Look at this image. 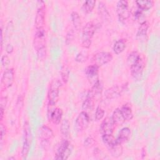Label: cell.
I'll return each instance as SVG.
<instances>
[{
    "label": "cell",
    "mask_w": 160,
    "mask_h": 160,
    "mask_svg": "<svg viewBox=\"0 0 160 160\" xmlns=\"http://www.w3.org/2000/svg\"><path fill=\"white\" fill-rule=\"evenodd\" d=\"M14 79V73L13 69H6L1 78V85L4 89H8L10 88L13 82Z\"/></svg>",
    "instance_id": "cell-13"
},
{
    "label": "cell",
    "mask_w": 160,
    "mask_h": 160,
    "mask_svg": "<svg viewBox=\"0 0 160 160\" xmlns=\"http://www.w3.org/2000/svg\"><path fill=\"white\" fill-rule=\"evenodd\" d=\"M50 120L54 124H59L62 119V110L61 108H54L52 111L49 114Z\"/></svg>",
    "instance_id": "cell-16"
},
{
    "label": "cell",
    "mask_w": 160,
    "mask_h": 160,
    "mask_svg": "<svg viewBox=\"0 0 160 160\" xmlns=\"http://www.w3.org/2000/svg\"><path fill=\"white\" fill-rule=\"evenodd\" d=\"M61 86L60 81L58 79H53L50 83L48 91V97L49 100V105L55 106L59 99V89Z\"/></svg>",
    "instance_id": "cell-3"
},
{
    "label": "cell",
    "mask_w": 160,
    "mask_h": 160,
    "mask_svg": "<svg viewBox=\"0 0 160 160\" xmlns=\"http://www.w3.org/2000/svg\"><path fill=\"white\" fill-rule=\"evenodd\" d=\"M14 50V48L12 46V45L11 44H7L6 47V51L8 54H11L12 52Z\"/></svg>",
    "instance_id": "cell-39"
},
{
    "label": "cell",
    "mask_w": 160,
    "mask_h": 160,
    "mask_svg": "<svg viewBox=\"0 0 160 160\" xmlns=\"http://www.w3.org/2000/svg\"><path fill=\"white\" fill-rule=\"evenodd\" d=\"M7 98L6 97H1L0 100V109L4 110L5 109L6 104H7Z\"/></svg>",
    "instance_id": "cell-38"
},
{
    "label": "cell",
    "mask_w": 160,
    "mask_h": 160,
    "mask_svg": "<svg viewBox=\"0 0 160 160\" xmlns=\"http://www.w3.org/2000/svg\"><path fill=\"white\" fill-rule=\"evenodd\" d=\"M142 11H141L140 9H139L138 8V9L136 11V12H135V13H134V18H135L136 19L139 18L141 17V14H142Z\"/></svg>",
    "instance_id": "cell-40"
},
{
    "label": "cell",
    "mask_w": 160,
    "mask_h": 160,
    "mask_svg": "<svg viewBox=\"0 0 160 160\" xmlns=\"http://www.w3.org/2000/svg\"><path fill=\"white\" fill-rule=\"evenodd\" d=\"M85 74L90 84L94 85L99 81V67L95 64H92L86 68Z\"/></svg>",
    "instance_id": "cell-11"
},
{
    "label": "cell",
    "mask_w": 160,
    "mask_h": 160,
    "mask_svg": "<svg viewBox=\"0 0 160 160\" xmlns=\"http://www.w3.org/2000/svg\"><path fill=\"white\" fill-rule=\"evenodd\" d=\"M33 44L36 51L38 58L39 60H43L46 54L45 31L44 28L36 29L34 38Z\"/></svg>",
    "instance_id": "cell-1"
},
{
    "label": "cell",
    "mask_w": 160,
    "mask_h": 160,
    "mask_svg": "<svg viewBox=\"0 0 160 160\" xmlns=\"http://www.w3.org/2000/svg\"><path fill=\"white\" fill-rule=\"evenodd\" d=\"M1 64L3 66H8L9 62H10V59L7 56V55H3L1 58Z\"/></svg>",
    "instance_id": "cell-37"
},
{
    "label": "cell",
    "mask_w": 160,
    "mask_h": 160,
    "mask_svg": "<svg viewBox=\"0 0 160 160\" xmlns=\"http://www.w3.org/2000/svg\"><path fill=\"white\" fill-rule=\"evenodd\" d=\"M39 136L41 141H49L53 137L52 129L47 126H42L40 128Z\"/></svg>",
    "instance_id": "cell-17"
},
{
    "label": "cell",
    "mask_w": 160,
    "mask_h": 160,
    "mask_svg": "<svg viewBox=\"0 0 160 160\" xmlns=\"http://www.w3.org/2000/svg\"><path fill=\"white\" fill-rule=\"evenodd\" d=\"M131 133V131L129 128H127V127L123 128L119 132L118 136L116 140L121 144L126 142L129 139Z\"/></svg>",
    "instance_id": "cell-18"
},
{
    "label": "cell",
    "mask_w": 160,
    "mask_h": 160,
    "mask_svg": "<svg viewBox=\"0 0 160 160\" xmlns=\"http://www.w3.org/2000/svg\"><path fill=\"white\" fill-rule=\"evenodd\" d=\"M89 57V53L87 51H81V52H79L76 56L75 58V61L80 62V63H82L86 62Z\"/></svg>",
    "instance_id": "cell-30"
},
{
    "label": "cell",
    "mask_w": 160,
    "mask_h": 160,
    "mask_svg": "<svg viewBox=\"0 0 160 160\" xmlns=\"http://www.w3.org/2000/svg\"><path fill=\"white\" fill-rule=\"evenodd\" d=\"M121 144H122L116 140L113 144L108 146L109 151L112 157L117 158L121 156L122 153V147Z\"/></svg>",
    "instance_id": "cell-15"
},
{
    "label": "cell",
    "mask_w": 160,
    "mask_h": 160,
    "mask_svg": "<svg viewBox=\"0 0 160 160\" xmlns=\"http://www.w3.org/2000/svg\"><path fill=\"white\" fill-rule=\"evenodd\" d=\"M69 129H70V124L69 122L68 119H64L62 122L60 127V131L62 136L66 137L68 136L69 133Z\"/></svg>",
    "instance_id": "cell-28"
},
{
    "label": "cell",
    "mask_w": 160,
    "mask_h": 160,
    "mask_svg": "<svg viewBox=\"0 0 160 160\" xmlns=\"http://www.w3.org/2000/svg\"><path fill=\"white\" fill-rule=\"evenodd\" d=\"M32 140V134L31 128L28 122H26L24 126V141L22 148L21 154L23 158H26L29 153Z\"/></svg>",
    "instance_id": "cell-4"
},
{
    "label": "cell",
    "mask_w": 160,
    "mask_h": 160,
    "mask_svg": "<svg viewBox=\"0 0 160 160\" xmlns=\"http://www.w3.org/2000/svg\"><path fill=\"white\" fill-rule=\"evenodd\" d=\"M114 128V124L111 117H106L102 122L99 131L102 135L112 134Z\"/></svg>",
    "instance_id": "cell-14"
},
{
    "label": "cell",
    "mask_w": 160,
    "mask_h": 160,
    "mask_svg": "<svg viewBox=\"0 0 160 160\" xmlns=\"http://www.w3.org/2000/svg\"><path fill=\"white\" fill-rule=\"evenodd\" d=\"M74 38V31L72 29H69L66 36V44L67 45L70 44Z\"/></svg>",
    "instance_id": "cell-33"
},
{
    "label": "cell",
    "mask_w": 160,
    "mask_h": 160,
    "mask_svg": "<svg viewBox=\"0 0 160 160\" xmlns=\"http://www.w3.org/2000/svg\"><path fill=\"white\" fill-rule=\"evenodd\" d=\"M96 31V25L92 22H88L83 27L82 31V46L89 48L91 44V39Z\"/></svg>",
    "instance_id": "cell-2"
},
{
    "label": "cell",
    "mask_w": 160,
    "mask_h": 160,
    "mask_svg": "<svg viewBox=\"0 0 160 160\" xmlns=\"http://www.w3.org/2000/svg\"><path fill=\"white\" fill-rule=\"evenodd\" d=\"M126 87H127L126 84H124L121 86H112L105 91V93H104L105 97L109 99L117 98L121 95L122 92L124 91H125V89H126Z\"/></svg>",
    "instance_id": "cell-12"
},
{
    "label": "cell",
    "mask_w": 160,
    "mask_h": 160,
    "mask_svg": "<svg viewBox=\"0 0 160 160\" xmlns=\"http://www.w3.org/2000/svg\"><path fill=\"white\" fill-rule=\"evenodd\" d=\"M104 116V111L101 107H98L95 112V119L99 121L102 119Z\"/></svg>",
    "instance_id": "cell-34"
},
{
    "label": "cell",
    "mask_w": 160,
    "mask_h": 160,
    "mask_svg": "<svg viewBox=\"0 0 160 160\" xmlns=\"http://www.w3.org/2000/svg\"><path fill=\"white\" fill-rule=\"evenodd\" d=\"M121 112L125 121H130L133 118V113L131 108L128 104H124L120 109Z\"/></svg>",
    "instance_id": "cell-22"
},
{
    "label": "cell",
    "mask_w": 160,
    "mask_h": 160,
    "mask_svg": "<svg viewBox=\"0 0 160 160\" xmlns=\"http://www.w3.org/2000/svg\"><path fill=\"white\" fill-rule=\"evenodd\" d=\"M138 8L141 11H148L153 6L154 2L151 0H138L136 1Z\"/></svg>",
    "instance_id": "cell-21"
},
{
    "label": "cell",
    "mask_w": 160,
    "mask_h": 160,
    "mask_svg": "<svg viewBox=\"0 0 160 160\" xmlns=\"http://www.w3.org/2000/svg\"><path fill=\"white\" fill-rule=\"evenodd\" d=\"M98 13L103 20H108L109 18V13L106 6L102 2H99L98 4Z\"/></svg>",
    "instance_id": "cell-23"
},
{
    "label": "cell",
    "mask_w": 160,
    "mask_h": 160,
    "mask_svg": "<svg viewBox=\"0 0 160 160\" xmlns=\"http://www.w3.org/2000/svg\"><path fill=\"white\" fill-rule=\"evenodd\" d=\"M112 59V55L109 52H99L94 54L92 58V64H95L99 68L108 64Z\"/></svg>",
    "instance_id": "cell-7"
},
{
    "label": "cell",
    "mask_w": 160,
    "mask_h": 160,
    "mask_svg": "<svg viewBox=\"0 0 160 160\" xmlns=\"http://www.w3.org/2000/svg\"><path fill=\"white\" fill-rule=\"evenodd\" d=\"M38 8L35 17V27L36 29L44 28L45 22V4L42 1H38Z\"/></svg>",
    "instance_id": "cell-6"
},
{
    "label": "cell",
    "mask_w": 160,
    "mask_h": 160,
    "mask_svg": "<svg viewBox=\"0 0 160 160\" xmlns=\"http://www.w3.org/2000/svg\"><path fill=\"white\" fill-rule=\"evenodd\" d=\"M96 2L94 0L86 1L82 6V10L86 14H89L91 12L95 7Z\"/></svg>",
    "instance_id": "cell-24"
},
{
    "label": "cell",
    "mask_w": 160,
    "mask_h": 160,
    "mask_svg": "<svg viewBox=\"0 0 160 160\" xmlns=\"http://www.w3.org/2000/svg\"><path fill=\"white\" fill-rule=\"evenodd\" d=\"M111 118L114 125L120 126L125 122V119L121 112L120 109L119 108H117L114 111Z\"/></svg>",
    "instance_id": "cell-19"
},
{
    "label": "cell",
    "mask_w": 160,
    "mask_h": 160,
    "mask_svg": "<svg viewBox=\"0 0 160 160\" xmlns=\"http://www.w3.org/2000/svg\"><path fill=\"white\" fill-rule=\"evenodd\" d=\"M94 98L88 94L87 98L85 99V101L82 103V109L83 111H85L87 112L88 111H91L94 106Z\"/></svg>",
    "instance_id": "cell-26"
},
{
    "label": "cell",
    "mask_w": 160,
    "mask_h": 160,
    "mask_svg": "<svg viewBox=\"0 0 160 160\" xmlns=\"http://www.w3.org/2000/svg\"><path fill=\"white\" fill-rule=\"evenodd\" d=\"M61 79L64 83H67L69 80V71L68 68L66 66H63L61 71Z\"/></svg>",
    "instance_id": "cell-31"
},
{
    "label": "cell",
    "mask_w": 160,
    "mask_h": 160,
    "mask_svg": "<svg viewBox=\"0 0 160 160\" xmlns=\"http://www.w3.org/2000/svg\"><path fill=\"white\" fill-rule=\"evenodd\" d=\"M139 58H140V55L138 54V52L137 51H132V52H131L128 55V58H127L128 64L129 66H132L133 64H134L138 60V59Z\"/></svg>",
    "instance_id": "cell-29"
},
{
    "label": "cell",
    "mask_w": 160,
    "mask_h": 160,
    "mask_svg": "<svg viewBox=\"0 0 160 160\" xmlns=\"http://www.w3.org/2000/svg\"><path fill=\"white\" fill-rule=\"evenodd\" d=\"M126 48V43L123 39H119L113 46V51L116 54H119L124 51Z\"/></svg>",
    "instance_id": "cell-25"
},
{
    "label": "cell",
    "mask_w": 160,
    "mask_h": 160,
    "mask_svg": "<svg viewBox=\"0 0 160 160\" xmlns=\"http://www.w3.org/2000/svg\"><path fill=\"white\" fill-rule=\"evenodd\" d=\"M116 12L119 21H124L130 16L128 2L126 1H119L116 5Z\"/></svg>",
    "instance_id": "cell-9"
},
{
    "label": "cell",
    "mask_w": 160,
    "mask_h": 160,
    "mask_svg": "<svg viewBox=\"0 0 160 160\" xmlns=\"http://www.w3.org/2000/svg\"><path fill=\"white\" fill-rule=\"evenodd\" d=\"M102 139L107 147L113 144L116 141V139H115L112 134L102 135Z\"/></svg>",
    "instance_id": "cell-32"
},
{
    "label": "cell",
    "mask_w": 160,
    "mask_h": 160,
    "mask_svg": "<svg viewBox=\"0 0 160 160\" xmlns=\"http://www.w3.org/2000/svg\"><path fill=\"white\" fill-rule=\"evenodd\" d=\"M149 28V24L147 21L142 22L138 30L137 34H136V38L139 40H142L145 38V37L147 35L148 29Z\"/></svg>",
    "instance_id": "cell-20"
},
{
    "label": "cell",
    "mask_w": 160,
    "mask_h": 160,
    "mask_svg": "<svg viewBox=\"0 0 160 160\" xmlns=\"http://www.w3.org/2000/svg\"><path fill=\"white\" fill-rule=\"evenodd\" d=\"M94 143H95L94 139L92 137L89 136V137L86 138V139L84 140V145L86 148H91L94 144Z\"/></svg>",
    "instance_id": "cell-36"
},
{
    "label": "cell",
    "mask_w": 160,
    "mask_h": 160,
    "mask_svg": "<svg viewBox=\"0 0 160 160\" xmlns=\"http://www.w3.org/2000/svg\"><path fill=\"white\" fill-rule=\"evenodd\" d=\"M89 116L85 111L81 112L77 116L75 121V128L78 132L85 130L89 123Z\"/></svg>",
    "instance_id": "cell-8"
},
{
    "label": "cell",
    "mask_w": 160,
    "mask_h": 160,
    "mask_svg": "<svg viewBox=\"0 0 160 160\" xmlns=\"http://www.w3.org/2000/svg\"><path fill=\"white\" fill-rule=\"evenodd\" d=\"M2 44H3V34H2V28H1V49L2 48Z\"/></svg>",
    "instance_id": "cell-41"
},
{
    "label": "cell",
    "mask_w": 160,
    "mask_h": 160,
    "mask_svg": "<svg viewBox=\"0 0 160 160\" xmlns=\"http://www.w3.org/2000/svg\"><path fill=\"white\" fill-rule=\"evenodd\" d=\"M71 151L72 147L71 144L68 141L64 139L61 142L57 149L55 159L58 160H66L70 156Z\"/></svg>",
    "instance_id": "cell-5"
},
{
    "label": "cell",
    "mask_w": 160,
    "mask_h": 160,
    "mask_svg": "<svg viewBox=\"0 0 160 160\" xmlns=\"http://www.w3.org/2000/svg\"><path fill=\"white\" fill-rule=\"evenodd\" d=\"M6 136V128L5 126L3 125V124H1L0 126V144H1V149H2V142L4 138Z\"/></svg>",
    "instance_id": "cell-35"
},
{
    "label": "cell",
    "mask_w": 160,
    "mask_h": 160,
    "mask_svg": "<svg viewBox=\"0 0 160 160\" xmlns=\"http://www.w3.org/2000/svg\"><path fill=\"white\" fill-rule=\"evenodd\" d=\"M144 69V62L142 58L138 59V60L130 66L131 74L132 77L136 81H140L142 77V72Z\"/></svg>",
    "instance_id": "cell-10"
},
{
    "label": "cell",
    "mask_w": 160,
    "mask_h": 160,
    "mask_svg": "<svg viewBox=\"0 0 160 160\" xmlns=\"http://www.w3.org/2000/svg\"><path fill=\"white\" fill-rule=\"evenodd\" d=\"M71 18L72 22L74 29L76 30H79L81 28V18H80L79 14L76 11H73L71 13Z\"/></svg>",
    "instance_id": "cell-27"
}]
</instances>
